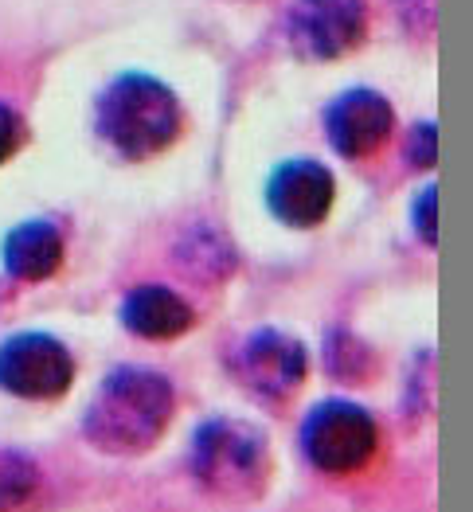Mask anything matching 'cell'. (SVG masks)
<instances>
[{
  "mask_svg": "<svg viewBox=\"0 0 473 512\" xmlns=\"http://www.w3.org/2000/svg\"><path fill=\"white\" fill-rule=\"evenodd\" d=\"M301 450L321 473H360L380 450V427L364 407L329 399L309 411L301 427Z\"/></svg>",
  "mask_w": 473,
  "mask_h": 512,
  "instance_id": "277c9868",
  "label": "cell"
},
{
  "mask_svg": "<svg viewBox=\"0 0 473 512\" xmlns=\"http://www.w3.org/2000/svg\"><path fill=\"white\" fill-rule=\"evenodd\" d=\"M40 485V473L28 458L12 454V450H0V509H16L24 505Z\"/></svg>",
  "mask_w": 473,
  "mask_h": 512,
  "instance_id": "7c38bea8",
  "label": "cell"
},
{
  "mask_svg": "<svg viewBox=\"0 0 473 512\" xmlns=\"http://www.w3.org/2000/svg\"><path fill=\"white\" fill-rule=\"evenodd\" d=\"M364 32V0H294L286 12V43L309 63L341 59L352 47H360Z\"/></svg>",
  "mask_w": 473,
  "mask_h": 512,
  "instance_id": "5b68a950",
  "label": "cell"
},
{
  "mask_svg": "<svg viewBox=\"0 0 473 512\" xmlns=\"http://www.w3.org/2000/svg\"><path fill=\"white\" fill-rule=\"evenodd\" d=\"M75 384V356L47 333H20L0 344V387L20 399H59Z\"/></svg>",
  "mask_w": 473,
  "mask_h": 512,
  "instance_id": "52a82bcc",
  "label": "cell"
},
{
  "mask_svg": "<svg viewBox=\"0 0 473 512\" xmlns=\"http://www.w3.org/2000/svg\"><path fill=\"white\" fill-rule=\"evenodd\" d=\"M333 200H337V180L317 161H286L266 184V204L274 219L298 231L325 223V215L333 212Z\"/></svg>",
  "mask_w": 473,
  "mask_h": 512,
  "instance_id": "ba28073f",
  "label": "cell"
},
{
  "mask_svg": "<svg viewBox=\"0 0 473 512\" xmlns=\"http://www.w3.org/2000/svg\"><path fill=\"white\" fill-rule=\"evenodd\" d=\"M176 395L161 372L149 368H118L90 395L83 415L86 442L102 454L133 458L153 450L172 423Z\"/></svg>",
  "mask_w": 473,
  "mask_h": 512,
  "instance_id": "6da1fadb",
  "label": "cell"
},
{
  "mask_svg": "<svg viewBox=\"0 0 473 512\" xmlns=\"http://www.w3.org/2000/svg\"><path fill=\"white\" fill-rule=\"evenodd\" d=\"M192 473L223 501H251L270 477V442L243 419H208L192 438Z\"/></svg>",
  "mask_w": 473,
  "mask_h": 512,
  "instance_id": "3957f363",
  "label": "cell"
},
{
  "mask_svg": "<svg viewBox=\"0 0 473 512\" xmlns=\"http://www.w3.org/2000/svg\"><path fill=\"white\" fill-rule=\"evenodd\" d=\"M122 325L141 341H172L196 325V313L165 286H137L122 301Z\"/></svg>",
  "mask_w": 473,
  "mask_h": 512,
  "instance_id": "30bf717a",
  "label": "cell"
},
{
  "mask_svg": "<svg viewBox=\"0 0 473 512\" xmlns=\"http://www.w3.org/2000/svg\"><path fill=\"white\" fill-rule=\"evenodd\" d=\"M434 208H438V192L427 188L419 200H415V231H419V239L434 247V239H438V227H434Z\"/></svg>",
  "mask_w": 473,
  "mask_h": 512,
  "instance_id": "9a60e30c",
  "label": "cell"
},
{
  "mask_svg": "<svg viewBox=\"0 0 473 512\" xmlns=\"http://www.w3.org/2000/svg\"><path fill=\"white\" fill-rule=\"evenodd\" d=\"M63 266V235L47 219H28L4 239V270L20 282H47Z\"/></svg>",
  "mask_w": 473,
  "mask_h": 512,
  "instance_id": "8fae6325",
  "label": "cell"
},
{
  "mask_svg": "<svg viewBox=\"0 0 473 512\" xmlns=\"http://www.w3.org/2000/svg\"><path fill=\"white\" fill-rule=\"evenodd\" d=\"M231 372L251 395L266 399V403H282L305 384L309 356L298 337L278 333V329H258L235 348Z\"/></svg>",
  "mask_w": 473,
  "mask_h": 512,
  "instance_id": "8992f818",
  "label": "cell"
},
{
  "mask_svg": "<svg viewBox=\"0 0 473 512\" xmlns=\"http://www.w3.org/2000/svg\"><path fill=\"white\" fill-rule=\"evenodd\" d=\"M20 145H24V122H20V114L12 106L0 102V165L12 161Z\"/></svg>",
  "mask_w": 473,
  "mask_h": 512,
  "instance_id": "4fadbf2b",
  "label": "cell"
},
{
  "mask_svg": "<svg viewBox=\"0 0 473 512\" xmlns=\"http://www.w3.org/2000/svg\"><path fill=\"white\" fill-rule=\"evenodd\" d=\"M434 149H438V137H434V126L423 122L419 129H411V141H407V161L415 169H430L434 165Z\"/></svg>",
  "mask_w": 473,
  "mask_h": 512,
  "instance_id": "5bb4252c",
  "label": "cell"
},
{
  "mask_svg": "<svg viewBox=\"0 0 473 512\" xmlns=\"http://www.w3.org/2000/svg\"><path fill=\"white\" fill-rule=\"evenodd\" d=\"M395 126V114H391V102L376 90H348L341 94L329 114H325V133H329V145L348 157V161H364L372 157Z\"/></svg>",
  "mask_w": 473,
  "mask_h": 512,
  "instance_id": "9c48e42d",
  "label": "cell"
},
{
  "mask_svg": "<svg viewBox=\"0 0 473 512\" xmlns=\"http://www.w3.org/2000/svg\"><path fill=\"white\" fill-rule=\"evenodd\" d=\"M94 126L102 145L122 161H149L180 137L184 114L165 83L149 75H122L102 90Z\"/></svg>",
  "mask_w": 473,
  "mask_h": 512,
  "instance_id": "7a4b0ae2",
  "label": "cell"
}]
</instances>
